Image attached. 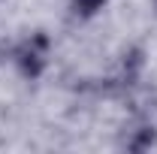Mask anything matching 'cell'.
Listing matches in <instances>:
<instances>
[{"label":"cell","instance_id":"cell-2","mask_svg":"<svg viewBox=\"0 0 157 154\" xmlns=\"http://www.w3.org/2000/svg\"><path fill=\"white\" fill-rule=\"evenodd\" d=\"M154 112H157V103L151 106V109H145L130 127H124V139H121V145H124L127 151H148L151 145H157V121H154Z\"/></svg>","mask_w":157,"mask_h":154},{"label":"cell","instance_id":"cell-3","mask_svg":"<svg viewBox=\"0 0 157 154\" xmlns=\"http://www.w3.org/2000/svg\"><path fill=\"white\" fill-rule=\"evenodd\" d=\"M109 0H70V18L73 21H91Z\"/></svg>","mask_w":157,"mask_h":154},{"label":"cell","instance_id":"cell-4","mask_svg":"<svg viewBox=\"0 0 157 154\" xmlns=\"http://www.w3.org/2000/svg\"><path fill=\"white\" fill-rule=\"evenodd\" d=\"M154 6H157V0H154Z\"/></svg>","mask_w":157,"mask_h":154},{"label":"cell","instance_id":"cell-1","mask_svg":"<svg viewBox=\"0 0 157 154\" xmlns=\"http://www.w3.org/2000/svg\"><path fill=\"white\" fill-rule=\"evenodd\" d=\"M48 55H52V37L45 30H33V33H27L24 39L15 42L12 64H15V70H18L21 79L36 82L45 73V67H48Z\"/></svg>","mask_w":157,"mask_h":154}]
</instances>
